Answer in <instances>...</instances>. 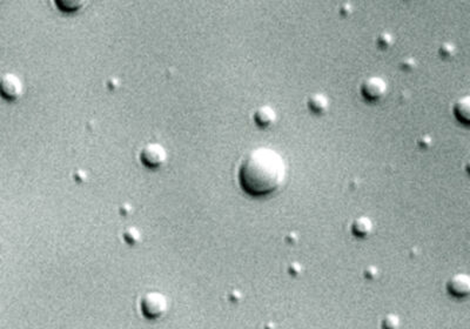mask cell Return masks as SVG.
Returning <instances> with one entry per match:
<instances>
[{
  "label": "cell",
  "instance_id": "6",
  "mask_svg": "<svg viewBox=\"0 0 470 329\" xmlns=\"http://www.w3.org/2000/svg\"><path fill=\"white\" fill-rule=\"evenodd\" d=\"M449 294L456 297H466L470 295V275L457 273L453 275L447 282Z\"/></svg>",
  "mask_w": 470,
  "mask_h": 329
},
{
  "label": "cell",
  "instance_id": "13",
  "mask_svg": "<svg viewBox=\"0 0 470 329\" xmlns=\"http://www.w3.org/2000/svg\"><path fill=\"white\" fill-rule=\"evenodd\" d=\"M400 320L396 315H387L382 321V328L383 329H398Z\"/></svg>",
  "mask_w": 470,
  "mask_h": 329
},
{
  "label": "cell",
  "instance_id": "4",
  "mask_svg": "<svg viewBox=\"0 0 470 329\" xmlns=\"http://www.w3.org/2000/svg\"><path fill=\"white\" fill-rule=\"evenodd\" d=\"M387 83L379 75H370L361 84V94L365 99L376 101L382 99L387 93Z\"/></svg>",
  "mask_w": 470,
  "mask_h": 329
},
{
  "label": "cell",
  "instance_id": "1",
  "mask_svg": "<svg viewBox=\"0 0 470 329\" xmlns=\"http://www.w3.org/2000/svg\"><path fill=\"white\" fill-rule=\"evenodd\" d=\"M286 174V162L277 151L269 147H257L241 159L238 180L247 194L261 196L280 188Z\"/></svg>",
  "mask_w": 470,
  "mask_h": 329
},
{
  "label": "cell",
  "instance_id": "3",
  "mask_svg": "<svg viewBox=\"0 0 470 329\" xmlns=\"http://www.w3.org/2000/svg\"><path fill=\"white\" fill-rule=\"evenodd\" d=\"M140 159H141L142 164L147 167L157 168L165 164L166 159H167V153H166L164 146L160 143L148 142L147 145L143 146L140 152Z\"/></svg>",
  "mask_w": 470,
  "mask_h": 329
},
{
  "label": "cell",
  "instance_id": "12",
  "mask_svg": "<svg viewBox=\"0 0 470 329\" xmlns=\"http://www.w3.org/2000/svg\"><path fill=\"white\" fill-rule=\"evenodd\" d=\"M123 239L128 244H137L141 240V233L136 227H128L123 230Z\"/></svg>",
  "mask_w": 470,
  "mask_h": 329
},
{
  "label": "cell",
  "instance_id": "8",
  "mask_svg": "<svg viewBox=\"0 0 470 329\" xmlns=\"http://www.w3.org/2000/svg\"><path fill=\"white\" fill-rule=\"evenodd\" d=\"M277 120V112L271 106H260L254 112V121L260 127H268Z\"/></svg>",
  "mask_w": 470,
  "mask_h": 329
},
{
  "label": "cell",
  "instance_id": "9",
  "mask_svg": "<svg viewBox=\"0 0 470 329\" xmlns=\"http://www.w3.org/2000/svg\"><path fill=\"white\" fill-rule=\"evenodd\" d=\"M373 230V222L367 216H359L351 224V233L357 238H366Z\"/></svg>",
  "mask_w": 470,
  "mask_h": 329
},
{
  "label": "cell",
  "instance_id": "19",
  "mask_svg": "<svg viewBox=\"0 0 470 329\" xmlns=\"http://www.w3.org/2000/svg\"><path fill=\"white\" fill-rule=\"evenodd\" d=\"M75 178L78 180H84L86 178V173L83 172V171H77V173H75Z\"/></svg>",
  "mask_w": 470,
  "mask_h": 329
},
{
  "label": "cell",
  "instance_id": "7",
  "mask_svg": "<svg viewBox=\"0 0 470 329\" xmlns=\"http://www.w3.org/2000/svg\"><path fill=\"white\" fill-rule=\"evenodd\" d=\"M453 112L458 121L463 125L470 126V94L463 95L456 100Z\"/></svg>",
  "mask_w": 470,
  "mask_h": 329
},
{
  "label": "cell",
  "instance_id": "16",
  "mask_svg": "<svg viewBox=\"0 0 470 329\" xmlns=\"http://www.w3.org/2000/svg\"><path fill=\"white\" fill-rule=\"evenodd\" d=\"M402 67L406 69H412L415 67V60L413 58H407L404 59V61L402 63Z\"/></svg>",
  "mask_w": 470,
  "mask_h": 329
},
{
  "label": "cell",
  "instance_id": "18",
  "mask_svg": "<svg viewBox=\"0 0 470 329\" xmlns=\"http://www.w3.org/2000/svg\"><path fill=\"white\" fill-rule=\"evenodd\" d=\"M129 212H132V207L129 206V205L127 204H125V205H122V213L123 215H127L129 214Z\"/></svg>",
  "mask_w": 470,
  "mask_h": 329
},
{
  "label": "cell",
  "instance_id": "14",
  "mask_svg": "<svg viewBox=\"0 0 470 329\" xmlns=\"http://www.w3.org/2000/svg\"><path fill=\"white\" fill-rule=\"evenodd\" d=\"M393 36L389 33L383 32L378 36V45L381 49H388L393 45Z\"/></svg>",
  "mask_w": 470,
  "mask_h": 329
},
{
  "label": "cell",
  "instance_id": "10",
  "mask_svg": "<svg viewBox=\"0 0 470 329\" xmlns=\"http://www.w3.org/2000/svg\"><path fill=\"white\" fill-rule=\"evenodd\" d=\"M307 105H308L309 109L312 112H314L315 114H322L328 108V99L325 94L314 93L308 98Z\"/></svg>",
  "mask_w": 470,
  "mask_h": 329
},
{
  "label": "cell",
  "instance_id": "5",
  "mask_svg": "<svg viewBox=\"0 0 470 329\" xmlns=\"http://www.w3.org/2000/svg\"><path fill=\"white\" fill-rule=\"evenodd\" d=\"M0 89H1V94L6 99L15 100L22 94L24 86H22V81L18 75L13 74V73H6L1 77Z\"/></svg>",
  "mask_w": 470,
  "mask_h": 329
},
{
  "label": "cell",
  "instance_id": "2",
  "mask_svg": "<svg viewBox=\"0 0 470 329\" xmlns=\"http://www.w3.org/2000/svg\"><path fill=\"white\" fill-rule=\"evenodd\" d=\"M167 299L159 292H148L140 301V308L143 316L151 320L161 317L167 311Z\"/></svg>",
  "mask_w": 470,
  "mask_h": 329
},
{
  "label": "cell",
  "instance_id": "15",
  "mask_svg": "<svg viewBox=\"0 0 470 329\" xmlns=\"http://www.w3.org/2000/svg\"><path fill=\"white\" fill-rule=\"evenodd\" d=\"M455 45L450 44V43H444L441 45L440 47V54L443 58H450L455 54Z\"/></svg>",
  "mask_w": 470,
  "mask_h": 329
},
{
  "label": "cell",
  "instance_id": "20",
  "mask_svg": "<svg viewBox=\"0 0 470 329\" xmlns=\"http://www.w3.org/2000/svg\"><path fill=\"white\" fill-rule=\"evenodd\" d=\"M466 170H467V172H468L470 174V160L468 162H467V165H466Z\"/></svg>",
  "mask_w": 470,
  "mask_h": 329
},
{
  "label": "cell",
  "instance_id": "17",
  "mask_svg": "<svg viewBox=\"0 0 470 329\" xmlns=\"http://www.w3.org/2000/svg\"><path fill=\"white\" fill-rule=\"evenodd\" d=\"M418 143L421 146V147H423V148L426 147L427 148L428 146H429L430 143H432V140H430V138L428 137V136H423L422 138H420V139H418Z\"/></svg>",
  "mask_w": 470,
  "mask_h": 329
},
{
  "label": "cell",
  "instance_id": "11",
  "mask_svg": "<svg viewBox=\"0 0 470 329\" xmlns=\"http://www.w3.org/2000/svg\"><path fill=\"white\" fill-rule=\"evenodd\" d=\"M54 4L65 12H74L85 6L87 2L84 0H57Z\"/></svg>",
  "mask_w": 470,
  "mask_h": 329
}]
</instances>
